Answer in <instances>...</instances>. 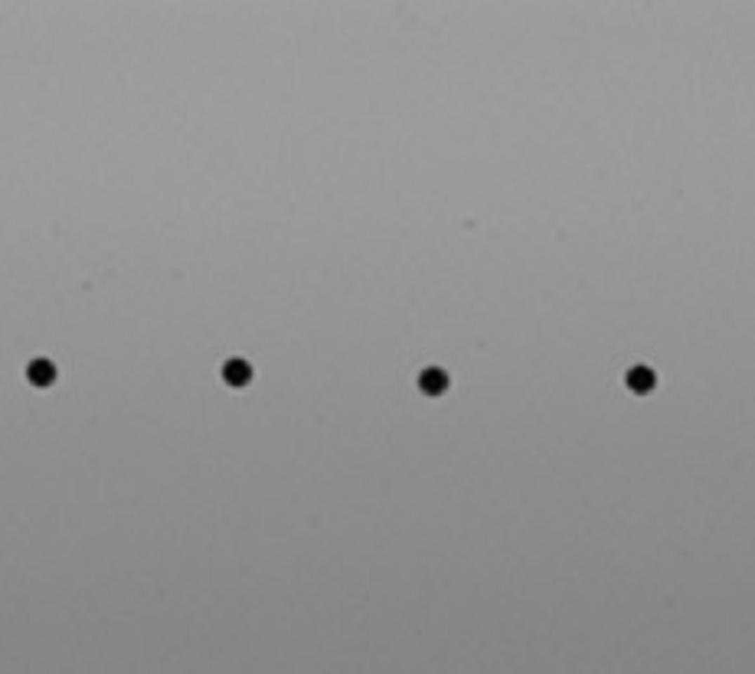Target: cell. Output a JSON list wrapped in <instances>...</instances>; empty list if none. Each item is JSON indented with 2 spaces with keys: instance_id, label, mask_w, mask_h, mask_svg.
<instances>
[{
  "instance_id": "cell-1",
  "label": "cell",
  "mask_w": 755,
  "mask_h": 674,
  "mask_svg": "<svg viewBox=\"0 0 755 674\" xmlns=\"http://www.w3.org/2000/svg\"><path fill=\"white\" fill-rule=\"evenodd\" d=\"M419 387H422L428 396H438V393H445V389H448V377H445L438 367H428V370L419 377Z\"/></svg>"
},
{
  "instance_id": "cell-2",
  "label": "cell",
  "mask_w": 755,
  "mask_h": 674,
  "mask_svg": "<svg viewBox=\"0 0 755 674\" xmlns=\"http://www.w3.org/2000/svg\"><path fill=\"white\" fill-rule=\"evenodd\" d=\"M27 377L33 387H49V383L56 380V370H53V363L49 361H33L27 367Z\"/></svg>"
},
{
  "instance_id": "cell-3",
  "label": "cell",
  "mask_w": 755,
  "mask_h": 674,
  "mask_svg": "<svg viewBox=\"0 0 755 674\" xmlns=\"http://www.w3.org/2000/svg\"><path fill=\"white\" fill-rule=\"evenodd\" d=\"M223 377H226V383H232V387H246L249 377H252V370H249L246 361H229L226 370H223Z\"/></svg>"
},
{
  "instance_id": "cell-4",
  "label": "cell",
  "mask_w": 755,
  "mask_h": 674,
  "mask_svg": "<svg viewBox=\"0 0 755 674\" xmlns=\"http://www.w3.org/2000/svg\"><path fill=\"white\" fill-rule=\"evenodd\" d=\"M628 387H631L634 393H651L654 373L648 370V367H631V373H628Z\"/></svg>"
}]
</instances>
